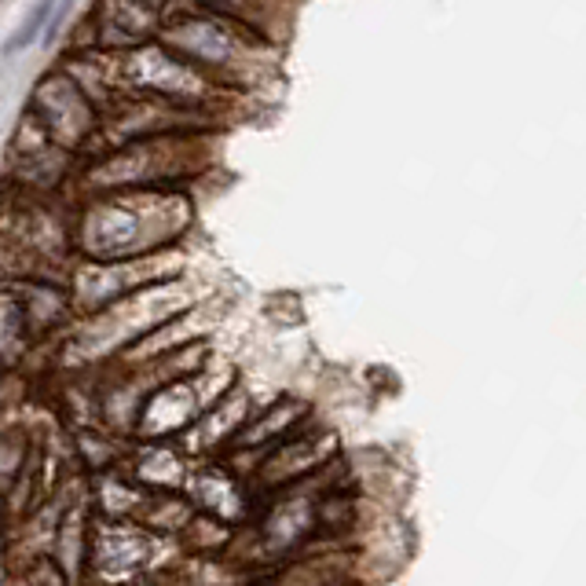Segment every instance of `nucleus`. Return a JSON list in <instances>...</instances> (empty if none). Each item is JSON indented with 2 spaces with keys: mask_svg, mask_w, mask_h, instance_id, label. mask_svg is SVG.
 I'll return each instance as SVG.
<instances>
[{
  "mask_svg": "<svg viewBox=\"0 0 586 586\" xmlns=\"http://www.w3.org/2000/svg\"><path fill=\"white\" fill-rule=\"evenodd\" d=\"M55 5H63V0H37V8H34V12L23 19V26L8 37V44H5V59H12L15 52H23V48H26L41 30H44V23L52 19V8H55Z\"/></svg>",
  "mask_w": 586,
  "mask_h": 586,
  "instance_id": "f257e3e1",
  "label": "nucleus"
}]
</instances>
